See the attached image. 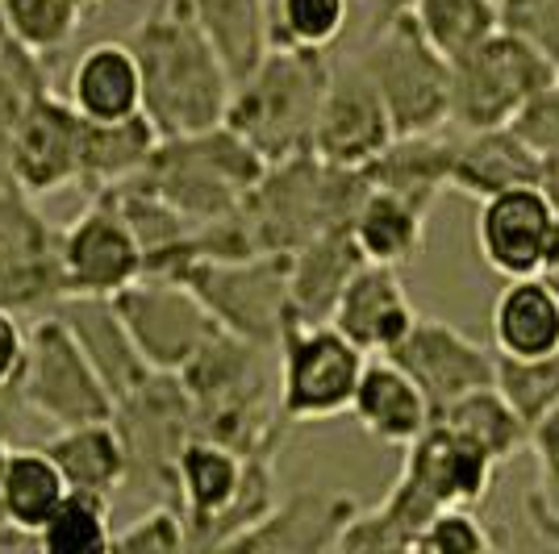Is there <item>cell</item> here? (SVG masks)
I'll return each mask as SVG.
<instances>
[{"instance_id":"obj_1","label":"cell","mask_w":559,"mask_h":554,"mask_svg":"<svg viewBox=\"0 0 559 554\" xmlns=\"http://www.w3.org/2000/svg\"><path fill=\"white\" fill-rule=\"evenodd\" d=\"M142 75V117L159 138L201 134L222 125L234 80L217 59L188 0H155L126 38Z\"/></svg>"},{"instance_id":"obj_2","label":"cell","mask_w":559,"mask_h":554,"mask_svg":"<svg viewBox=\"0 0 559 554\" xmlns=\"http://www.w3.org/2000/svg\"><path fill=\"white\" fill-rule=\"evenodd\" d=\"M276 350L255 347L230 329H217L205 347L176 371L192 396L197 434L230 446L234 455H280L288 421L280 413L276 380L267 368Z\"/></svg>"},{"instance_id":"obj_3","label":"cell","mask_w":559,"mask_h":554,"mask_svg":"<svg viewBox=\"0 0 559 554\" xmlns=\"http://www.w3.org/2000/svg\"><path fill=\"white\" fill-rule=\"evenodd\" d=\"M364 192L368 180L359 167H334L313 150H297L267 162L263 180L242 196L238 217L259 254H293L322 230L350 221Z\"/></svg>"},{"instance_id":"obj_4","label":"cell","mask_w":559,"mask_h":554,"mask_svg":"<svg viewBox=\"0 0 559 554\" xmlns=\"http://www.w3.org/2000/svg\"><path fill=\"white\" fill-rule=\"evenodd\" d=\"M334 63L326 50L272 47L230 93L226 125L247 142L263 162H280L309 150V134L326 96Z\"/></svg>"},{"instance_id":"obj_5","label":"cell","mask_w":559,"mask_h":554,"mask_svg":"<svg viewBox=\"0 0 559 554\" xmlns=\"http://www.w3.org/2000/svg\"><path fill=\"white\" fill-rule=\"evenodd\" d=\"M263 171L267 162L222 121L201 134L159 138L142 171H134V180L176 213H185L188 221L205 226L242 205V196L263 180Z\"/></svg>"},{"instance_id":"obj_6","label":"cell","mask_w":559,"mask_h":554,"mask_svg":"<svg viewBox=\"0 0 559 554\" xmlns=\"http://www.w3.org/2000/svg\"><path fill=\"white\" fill-rule=\"evenodd\" d=\"M355 63L376 84L396 138L451 125V63L421 38L409 9L372 25V43L355 55Z\"/></svg>"},{"instance_id":"obj_7","label":"cell","mask_w":559,"mask_h":554,"mask_svg":"<svg viewBox=\"0 0 559 554\" xmlns=\"http://www.w3.org/2000/svg\"><path fill=\"white\" fill-rule=\"evenodd\" d=\"M114 430L126 446V487L176 505V455L192 434V396L176 371H151L139 388L117 396ZM151 501V505H155Z\"/></svg>"},{"instance_id":"obj_8","label":"cell","mask_w":559,"mask_h":554,"mask_svg":"<svg viewBox=\"0 0 559 554\" xmlns=\"http://www.w3.org/2000/svg\"><path fill=\"white\" fill-rule=\"evenodd\" d=\"M276 359V396L288 425L347 413L368 363V354L350 347L330 322H297V317H288L280 329Z\"/></svg>"},{"instance_id":"obj_9","label":"cell","mask_w":559,"mask_h":554,"mask_svg":"<svg viewBox=\"0 0 559 554\" xmlns=\"http://www.w3.org/2000/svg\"><path fill=\"white\" fill-rule=\"evenodd\" d=\"M171 279L197 292L213 322L255 347L276 350L288 309V254L251 258H192Z\"/></svg>"},{"instance_id":"obj_10","label":"cell","mask_w":559,"mask_h":554,"mask_svg":"<svg viewBox=\"0 0 559 554\" xmlns=\"http://www.w3.org/2000/svg\"><path fill=\"white\" fill-rule=\"evenodd\" d=\"M17 393L25 409L55 430L84 425V421H109L117 405L59 313H43L29 329Z\"/></svg>"},{"instance_id":"obj_11","label":"cell","mask_w":559,"mask_h":554,"mask_svg":"<svg viewBox=\"0 0 559 554\" xmlns=\"http://www.w3.org/2000/svg\"><path fill=\"white\" fill-rule=\"evenodd\" d=\"M556 75V68L506 29L489 34L480 47L451 59V125L492 130L510 125L513 113Z\"/></svg>"},{"instance_id":"obj_12","label":"cell","mask_w":559,"mask_h":554,"mask_svg":"<svg viewBox=\"0 0 559 554\" xmlns=\"http://www.w3.org/2000/svg\"><path fill=\"white\" fill-rule=\"evenodd\" d=\"M151 371H180L222 325L180 279L139 276L109 297Z\"/></svg>"},{"instance_id":"obj_13","label":"cell","mask_w":559,"mask_h":554,"mask_svg":"<svg viewBox=\"0 0 559 554\" xmlns=\"http://www.w3.org/2000/svg\"><path fill=\"white\" fill-rule=\"evenodd\" d=\"M476 246L497 276H538L559 246V205L547 188L492 192L476 213Z\"/></svg>"},{"instance_id":"obj_14","label":"cell","mask_w":559,"mask_h":554,"mask_svg":"<svg viewBox=\"0 0 559 554\" xmlns=\"http://www.w3.org/2000/svg\"><path fill=\"white\" fill-rule=\"evenodd\" d=\"M59 272L68 297H114L142 276V246L109 201L88 196L84 213L59 230Z\"/></svg>"},{"instance_id":"obj_15","label":"cell","mask_w":559,"mask_h":554,"mask_svg":"<svg viewBox=\"0 0 559 554\" xmlns=\"http://www.w3.org/2000/svg\"><path fill=\"white\" fill-rule=\"evenodd\" d=\"M389 359L418 384L430 413H439L455 396L492 384L497 368V350L480 347L443 317H421V313L409 325V334L389 350Z\"/></svg>"},{"instance_id":"obj_16","label":"cell","mask_w":559,"mask_h":554,"mask_svg":"<svg viewBox=\"0 0 559 554\" xmlns=\"http://www.w3.org/2000/svg\"><path fill=\"white\" fill-rule=\"evenodd\" d=\"M75 171H80V113L68 105V96L43 88L25 100L13 125L9 180L34 201L75 184Z\"/></svg>"},{"instance_id":"obj_17","label":"cell","mask_w":559,"mask_h":554,"mask_svg":"<svg viewBox=\"0 0 559 554\" xmlns=\"http://www.w3.org/2000/svg\"><path fill=\"white\" fill-rule=\"evenodd\" d=\"M389 109L368 80V71L350 59L347 68L330 71L326 96L309 134V150L334 167H364L393 142Z\"/></svg>"},{"instance_id":"obj_18","label":"cell","mask_w":559,"mask_h":554,"mask_svg":"<svg viewBox=\"0 0 559 554\" xmlns=\"http://www.w3.org/2000/svg\"><path fill=\"white\" fill-rule=\"evenodd\" d=\"M492 475H497V462L443 421H430L405 446V462H401V480H409L435 508L480 505L489 496Z\"/></svg>"},{"instance_id":"obj_19","label":"cell","mask_w":559,"mask_h":554,"mask_svg":"<svg viewBox=\"0 0 559 554\" xmlns=\"http://www.w3.org/2000/svg\"><path fill=\"white\" fill-rule=\"evenodd\" d=\"M535 184L547 188L559 205V162L538 155L535 146L513 134L510 125L492 130H460L455 134V155H451V192H464L485 201L506 188Z\"/></svg>"},{"instance_id":"obj_20","label":"cell","mask_w":559,"mask_h":554,"mask_svg":"<svg viewBox=\"0 0 559 554\" xmlns=\"http://www.w3.org/2000/svg\"><path fill=\"white\" fill-rule=\"evenodd\" d=\"M326 322L364 354H389L418 322V309L401 284V267L364 263L338 292Z\"/></svg>"},{"instance_id":"obj_21","label":"cell","mask_w":559,"mask_h":554,"mask_svg":"<svg viewBox=\"0 0 559 554\" xmlns=\"http://www.w3.org/2000/svg\"><path fill=\"white\" fill-rule=\"evenodd\" d=\"M359 508L347 492H318L305 487L293 496H280L267 508V517L255 521L247 533H238L230 551H267V554H318L338 546V533Z\"/></svg>"},{"instance_id":"obj_22","label":"cell","mask_w":559,"mask_h":554,"mask_svg":"<svg viewBox=\"0 0 559 554\" xmlns=\"http://www.w3.org/2000/svg\"><path fill=\"white\" fill-rule=\"evenodd\" d=\"M242 484V455L213 438H192L176 455V505L185 513L188 551H210L213 526L230 508L234 492Z\"/></svg>"},{"instance_id":"obj_23","label":"cell","mask_w":559,"mask_h":554,"mask_svg":"<svg viewBox=\"0 0 559 554\" xmlns=\"http://www.w3.org/2000/svg\"><path fill=\"white\" fill-rule=\"evenodd\" d=\"M347 413L364 425V434L384 446H409L430 425V405L421 388L389 354H368Z\"/></svg>"},{"instance_id":"obj_24","label":"cell","mask_w":559,"mask_h":554,"mask_svg":"<svg viewBox=\"0 0 559 554\" xmlns=\"http://www.w3.org/2000/svg\"><path fill=\"white\" fill-rule=\"evenodd\" d=\"M368 258L350 238V221L322 230L288 254V309L297 322H326L338 292Z\"/></svg>"},{"instance_id":"obj_25","label":"cell","mask_w":559,"mask_h":554,"mask_svg":"<svg viewBox=\"0 0 559 554\" xmlns=\"http://www.w3.org/2000/svg\"><path fill=\"white\" fill-rule=\"evenodd\" d=\"M55 313L63 317L71 338L88 354V363L105 380V388L114 393V400L126 396L130 388H139L142 380L151 375V368L142 363L139 347L126 334V325H121L109 297H63V301L55 304Z\"/></svg>"},{"instance_id":"obj_26","label":"cell","mask_w":559,"mask_h":554,"mask_svg":"<svg viewBox=\"0 0 559 554\" xmlns=\"http://www.w3.org/2000/svg\"><path fill=\"white\" fill-rule=\"evenodd\" d=\"M451 155H455V134L451 125L435 134H405L393 138L372 162H364V180L368 188H384L418 208H435V201L451 192Z\"/></svg>"},{"instance_id":"obj_27","label":"cell","mask_w":559,"mask_h":554,"mask_svg":"<svg viewBox=\"0 0 559 554\" xmlns=\"http://www.w3.org/2000/svg\"><path fill=\"white\" fill-rule=\"evenodd\" d=\"M68 105L84 121L142 113V75L130 43H93L68 71Z\"/></svg>"},{"instance_id":"obj_28","label":"cell","mask_w":559,"mask_h":554,"mask_svg":"<svg viewBox=\"0 0 559 554\" xmlns=\"http://www.w3.org/2000/svg\"><path fill=\"white\" fill-rule=\"evenodd\" d=\"M492 350L543 359L559 350V292L543 276H513L492 301Z\"/></svg>"},{"instance_id":"obj_29","label":"cell","mask_w":559,"mask_h":554,"mask_svg":"<svg viewBox=\"0 0 559 554\" xmlns=\"http://www.w3.org/2000/svg\"><path fill=\"white\" fill-rule=\"evenodd\" d=\"M155 125L142 113L126 117V121H84L80 117V171H75V188L84 196H93L100 188H114L142 171V162L155 150Z\"/></svg>"},{"instance_id":"obj_30","label":"cell","mask_w":559,"mask_h":554,"mask_svg":"<svg viewBox=\"0 0 559 554\" xmlns=\"http://www.w3.org/2000/svg\"><path fill=\"white\" fill-rule=\"evenodd\" d=\"M426 208L414 201L384 192V188H368L364 201L350 213V238L368 263H384V267H405L414 263L426 246Z\"/></svg>"},{"instance_id":"obj_31","label":"cell","mask_w":559,"mask_h":554,"mask_svg":"<svg viewBox=\"0 0 559 554\" xmlns=\"http://www.w3.org/2000/svg\"><path fill=\"white\" fill-rule=\"evenodd\" d=\"M43 450L59 467L63 484L75 492H100L114 496L117 487H126V446L121 434L109 421H84V425H63L55 430Z\"/></svg>"},{"instance_id":"obj_32","label":"cell","mask_w":559,"mask_h":554,"mask_svg":"<svg viewBox=\"0 0 559 554\" xmlns=\"http://www.w3.org/2000/svg\"><path fill=\"white\" fill-rule=\"evenodd\" d=\"M192 17L205 29L217 59L226 63L230 80L238 84L247 71L272 50V17L267 0H188Z\"/></svg>"},{"instance_id":"obj_33","label":"cell","mask_w":559,"mask_h":554,"mask_svg":"<svg viewBox=\"0 0 559 554\" xmlns=\"http://www.w3.org/2000/svg\"><path fill=\"white\" fill-rule=\"evenodd\" d=\"M430 421H443V425H451V430H460V434L476 442L497 467L510 462L513 455H522V450L531 446L526 421L513 413V405L497 393L492 384L455 396V400L443 405L439 413H430Z\"/></svg>"},{"instance_id":"obj_34","label":"cell","mask_w":559,"mask_h":554,"mask_svg":"<svg viewBox=\"0 0 559 554\" xmlns=\"http://www.w3.org/2000/svg\"><path fill=\"white\" fill-rule=\"evenodd\" d=\"M63 492H68V484L43 446H13L9 450V462H4V521H9V530H17L34 542V533L43 530V521L63 501Z\"/></svg>"},{"instance_id":"obj_35","label":"cell","mask_w":559,"mask_h":554,"mask_svg":"<svg viewBox=\"0 0 559 554\" xmlns=\"http://www.w3.org/2000/svg\"><path fill=\"white\" fill-rule=\"evenodd\" d=\"M114 542V496L75 492L68 487L55 505L43 530L34 533V546L47 554H105Z\"/></svg>"},{"instance_id":"obj_36","label":"cell","mask_w":559,"mask_h":554,"mask_svg":"<svg viewBox=\"0 0 559 554\" xmlns=\"http://www.w3.org/2000/svg\"><path fill=\"white\" fill-rule=\"evenodd\" d=\"M409 17L447 63L497 34V0H414Z\"/></svg>"},{"instance_id":"obj_37","label":"cell","mask_w":559,"mask_h":554,"mask_svg":"<svg viewBox=\"0 0 559 554\" xmlns=\"http://www.w3.org/2000/svg\"><path fill=\"white\" fill-rule=\"evenodd\" d=\"M0 13H4L9 34L29 55H43V59L68 47L84 17L75 0H0Z\"/></svg>"},{"instance_id":"obj_38","label":"cell","mask_w":559,"mask_h":554,"mask_svg":"<svg viewBox=\"0 0 559 554\" xmlns=\"http://www.w3.org/2000/svg\"><path fill=\"white\" fill-rule=\"evenodd\" d=\"M492 388L513 405V413L526 421V430L559 400V350L543 359H510L497 354Z\"/></svg>"},{"instance_id":"obj_39","label":"cell","mask_w":559,"mask_h":554,"mask_svg":"<svg viewBox=\"0 0 559 554\" xmlns=\"http://www.w3.org/2000/svg\"><path fill=\"white\" fill-rule=\"evenodd\" d=\"M276 501V455H247L242 459V484L234 492L230 508L222 513V521L213 526L210 551H230L234 538L247 533L255 521H263Z\"/></svg>"},{"instance_id":"obj_40","label":"cell","mask_w":559,"mask_h":554,"mask_svg":"<svg viewBox=\"0 0 559 554\" xmlns=\"http://www.w3.org/2000/svg\"><path fill=\"white\" fill-rule=\"evenodd\" d=\"M109 551L117 554H176L188 551V530H185V513L171 501H155V505L142 513L139 521H130L121 533H114Z\"/></svg>"},{"instance_id":"obj_41","label":"cell","mask_w":559,"mask_h":554,"mask_svg":"<svg viewBox=\"0 0 559 554\" xmlns=\"http://www.w3.org/2000/svg\"><path fill=\"white\" fill-rule=\"evenodd\" d=\"M59 230H50L29 205L22 188L13 180H0V254H25V251H55Z\"/></svg>"},{"instance_id":"obj_42","label":"cell","mask_w":559,"mask_h":554,"mask_svg":"<svg viewBox=\"0 0 559 554\" xmlns=\"http://www.w3.org/2000/svg\"><path fill=\"white\" fill-rule=\"evenodd\" d=\"M497 25L559 71V0H497Z\"/></svg>"},{"instance_id":"obj_43","label":"cell","mask_w":559,"mask_h":554,"mask_svg":"<svg viewBox=\"0 0 559 554\" xmlns=\"http://www.w3.org/2000/svg\"><path fill=\"white\" fill-rule=\"evenodd\" d=\"M414 551H430V554H480L492 551L489 530L480 526V517L464 505L439 508L421 533L414 538Z\"/></svg>"},{"instance_id":"obj_44","label":"cell","mask_w":559,"mask_h":554,"mask_svg":"<svg viewBox=\"0 0 559 554\" xmlns=\"http://www.w3.org/2000/svg\"><path fill=\"white\" fill-rule=\"evenodd\" d=\"M510 130L538 155L559 162V71L513 113Z\"/></svg>"},{"instance_id":"obj_45","label":"cell","mask_w":559,"mask_h":554,"mask_svg":"<svg viewBox=\"0 0 559 554\" xmlns=\"http://www.w3.org/2000/svg\"><path fill=\"white\" fill-rule=\"evenodd\" d=\"M526 521L535 526L543 542L559 546V462L538 459V480L526 496Z\"/></svg>"},{"instance_id":"obj_46","label":"cell","mask_w":559,"mask_h":554,"mask_svg":"<svg viewBox=\"0 0 559 554\" xmlns=\"http://www.w3.org/2000/svg\"><path fill=\"white\" fill-rule=\"evenodd\" d=\"M25 342L29 329L22 325V313L0 304V388H13L25 368Z\"/></svg>"},{"instance_id":"obj_47","label":"cell","mask_w":559,"mask_h":554,"mask_svg":"<svg viewBox=\"0 0 559 554\" xmlns=\"http://www.w3.org/2000/svg\"><path fill=\"white\" fill-rule=\"evenodd\" d=\"M531 450L543 462H559V400L531 425Z\"/></svg>"},{"instance_id":"obj_48","label":"cell","mask_w":559,"mask_h":554,"mask_svg":"<svg viewBox=\"0 0 559 554\" xmlns=\"http://www.w3.org/2000/svg\"><path fill=\"white\" fill-rule=\"evenodd\" d=\"M364 13H368V25H380L389 22V17H396V13H405L414 0H355Z\"/></svg>"},{"instance_id":"obj_49","label":"cell","mask_w":559,"mask_h":554,"mask_svg":"<svg viewBox=\"0 0 559 554\" xmlns=\"http://www.w3.org/2000/svg\"><path fill=\"white\" fill-rule=\"evenodd\" d=\"M9 450H13V442L0 438V542H29L17 530H9V521H4V462H9Z\"/></svg>"},{"instance_id":"obj_50","label":"cell","mask_w":559,"mask_h":554,"mask_svg":"<svg viewBox=\"0 0 559 554\" xmlns=\"http://www.w3.org/2000/svg\"><path fill=\"white\" fill-rule=\"evenodd\" d=\"M538 276L547 279V284H551V288H556V292H559V246H556V251H551V258H547V267H543Z\"/></svg>"},{"instance_id":"obj_51","label":"cell","mask_w":559,"mask_h":554,"mask_svg":"<svg viewBox=\"0 0 559 554\" xmlns=\"http://www.w3.org/2000/svg\"><path fill=\"white\" fill-rule=\"evenodd\" d=\"M75 4H80V9L88 13V9H93V4H100V0H75Z\"/></svg>"}]
</instances>
